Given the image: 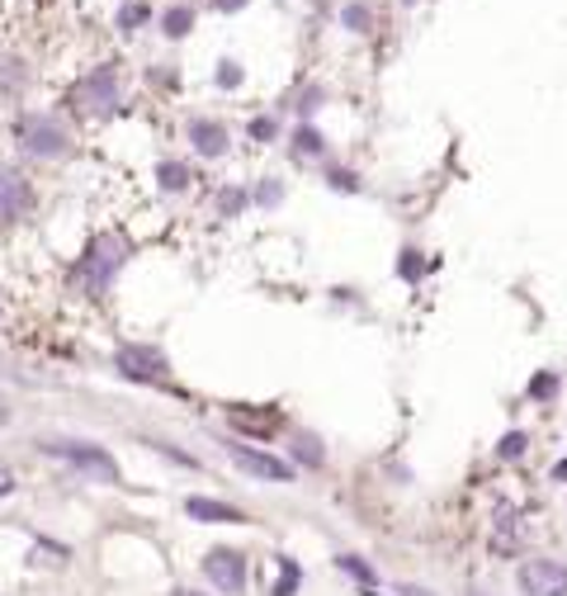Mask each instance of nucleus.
Returning <instances> with one entry per match:
<instances>
[{"label":"nucleus","instance_id":"1","mask_svg":"<svg viewBox=\"0 0 567 596\" xmlns=\"http://www.w3.org/2000/svg\"><path fill=\"white\" fill-rule=\"evenodd\" d=\"M43 450L57 454V460H67V464H76V468H81V474H90V478L109 483V488H119V464L109 460L100 445H86V441H43Z\"/></svg>","mask_w":567,"mask_h":596},{"label":"nucleus","instance_id":"2","mask_svg":"<svg viewBox=\"0 0 567 596\" xmlns=\"http://www.w3.org/2000/svg\"><path fill=\"white\" fill-rule=\"evenodd\" d=\"M14 137H20L24 152H34V156L67 152V129H62L53 114H20L14 119Z\"/></svg>","mask_w":567,"mask_h":596},{"label":"nucleus","instance_id":"3","mask_svg":"<svg viewBox=\"0 0 567 596\" xmlns=\"http://www.w3.org/2000/svg\"><path fill=\"white\" fill-rule=\"evenodd\" d=\"M123 265V242L119 238H94V246L81 256V265H76V279H81L86 289H109V279L119 275Z\"/></svg>","mask_w":567,"mask_h":596},{"label":"nucleus","instance_id":"4","mask_svg":"<svg viewBox=\"0 0 567 596\" xmlns=\"http://www.w3.org/2000/svg\"><path fill=\"white\" fill-rule=\"evenodd\" d=\"M520 596H567V569L558 559L520 563Z\"/></svg>","mask_w":567,"mask_h":596},{"label":"nucleus","instance_id":"5","mask_svg":"<svg viewBox=\"0 0 567 596\" xmlns=\"http://www.w3.org/2000/svg\"><path fill=\"white\" fill-rule=\"evenodd\" d=\"M203 577L227 596L246 592V554H236V549H209L203 554Z\"/></svg>","mask_w":567,"mask_h":596},{"label":"nucleus","instance_id":"6","mask_svg":"<svg viewBox=\"0 0 567 596\" xmlns=\"http://www.w3.org/2000/svg\"><path fill=\"white\" fill-rule=\"evenodd\" d=\"M227 454H232V464L242 468V474H251V478H265V483H289L293 478V464L289 460H275V454L251 450L242 441H227Z\"/></svg>","mask_w":567,"mask_h":596},{"label":"nucleus","instance_id":"7","mask_svg":"<svg viewBox=\"0 0 567 596\" xmlns=\"http://www.w3.org/2000/svg\"><path fill=\"white\" fill-rule=\"evenodd\" d=\"M119 374L123 379H142V384H156V379H166V355L162 351H152V346H123L119 351Z\"/></svg>","mask_w":567,"mask_h":596},{"label":"nucleus","instance_id":"8","mask_svg":"<svg viewBox=\"0 0 567 596\" xmlns=\"http://www.w3.org/2000/svg\"><path fill=\"white\" fill-rule=\"evenodd\" d=\"M114 104H119L114 71H94L90 81L76 90V109H81V114H104V109H114Z\"/></svg>","mask_w":567,"mask_h":596},{"label":"nucleus","instance_id":"9","mask_svg":"<svg viewBox=\"0 0 567 596\" xmlns=\"http://www.w3.org/2000/svg\"><path fill=\"white\" fill-rule=\"evenodd\" d=\"M29 209V185L20 170H5L0 166V223H14Z\"/></svg>","mask_w":567,"mask_h":596},{"label":"nucleus","instance_id":"10","mask_svg":"<svg viewBox=\"0 0 567 596\" xmlns=\"http://www.w3.org/2000/svg\"><path fill=\"white\" fill-rule=\"evenodd\" d=\"M185 511L194 516V521H209V526H242L246 521L236 507H227V501H209V497H189Z\"/></svg>","mask_w":567,"mask_h":596},{"label":"nucleus","instance_id":"11","mask_svg":"<svg viewBox=\"0 0 567 596\" xmlns=\"http://www.w3.org/2000/svg\"><path fill=\"white\" fill-rule=\"evenodd\" d=\"M189 143H194L203 156H223L227 152V129L223 123H209V119H194L189 123Z\"/></svg>","mask_w":567,"mask_h":596},{"label":"nucleus","instance_id":"12","mask_svg":"<svg viewBox=\"0 0 567 596\" xmlns=\"http://www.w3.org/2000/svg\"><path fill=\"white\" fill-rule=\"evenodd\" d=\"M293 454H298L303 464H312V468H318V464L326 460V450H322L318 441H312V435H298V441H293Z\"/></svg>","mask_w":567,"mask_h":596},{"label":"nucleus","instance_id":"13","mask_svg":"<svg viewBox=\"0 0 567 596\" xmlns=\"http://www.w3.org/2000/svg\"><path fill=\"white\" fill-rule=\"evenodd\" d=\"M156 176H162V190H185V185H189V170L180 162H166Z\"/></svg>","mask_w":567,"mask_h":596},{"label":"nucleus","instance_id":"14","mask_svg":"<svg viewBox=\"0 0 567 596\" xmlns=\"http://www.w3.org/2000/svg\"><path fill=\"white\" fill-rule=\"evenodd\" d=\"M189 24H194V10H170L166 14V34H189Z\"/></svg>","mask_w":567,"mask_h":596},{"label":"nucleus","instance_id":"15","mask_svg":"<svg viewBox=\"0 0 567 596\" xmlns=\"http://www.w3.org/2000/svg\"><path fill=\"white\" fill-rule=\"evenodd\" d=\"M142 20H147V5H123L119 10V29H123V34H133Z\"/></svg>","mask_w":567,"mask_h":596},{"label":"nucleus","instance_id":"16","mask_svg":"<svg viewBox=\"0 0 567 596\" xmlns=\"http://www.w3.org/2000/svg\"><path fill=\"white\" fill-rule=\"evenodd\" d=\"M336 563H341V569H345V573H355V577H365V583H374V569H369V563H359L355 554H341Z\"/></svg>","mask_w":567,"mask_h":596},{"label":"nucleus","instance_id":"17","mask_svg":"<svg viewBox=\"0 0 567 596\" xmlns=\"http://www.w3.org/2000/svg\"><path fill=\"white\" fill-rule=\"evenodd\" d=\"M293 587H298V563H284V577H279L275 596H293Z\"/></svg>","mask_w":567,"mask_h":596},{"label":"nucleus","instance_id":"18","mask_svg":"<svg viewBox=\"0 0 567 596\" xmlns=\"http://www.w3.org/2000/svg\"><path fill=\"white\" fill-rule=\"evenodd\" d=\"M554 388H558V379H554V374H540V379L530 384V394H534V398H548V394H554Z\"/></svg>","mask_w":567,"mask_h":596},{"label":"nucleus","instance_id":"19","mask_svg":"<svg viewBox=\"0 0 567 596\" xmlns=\"http://www.w3.org/2000/svg\"><path fill=\"white\" fill-rule=\"evenodd\" d=\"M501 454H507V460H515V454H525V435H507V441H501Z\"/></svg>","mask_w":567,"mask_h":596},{"label":"nucleus","instance_id":"20","mask_svg":"<svg viewBox=\"0 0 567 596\" xmlns=\"http://www.w3.org/2000/svg\"><path fill=\"white\" fill-rule=\"evenodd\" d=\"M345 24H351V29H365V24H369V14L351 5V10H345Z\"/></svg>","mask_w":567,"mask_h":596},{"label":"nucleus","instance_id":"21","mask_svg":"<svg viewBox=\"0 0 567 596\" xmlns=\"http://www.w3.org/2000/svg\"><path fill=\"white\" fill-rule=\"evenodd\" d=\"M10 493H14V474H10L5 464H0V497H10Z\"/></svg>","mask_w":567,"mask_h":596},{"label":"nucleus","instance_id":"22","mask_svg":"<svg viewBox=\"0 0 567 596\" xmlns=\"http://www.w3.org/2000/svg\"><path fill=\"white\" fill-rule=\"evenodd\" d=\"M398 596H435V592H425V587H412V583H402Z\"/></svg>","mask_w":567,"mask_h":596},{"label":"nucleus","instance_id":"23","mask_svg":"<svg viewBox=\"0 0 567 596\" xmlns=\"http://www.w3.org/2000/svg\"><path fill=\"white\" fill-rule=\"evenodd\" d=\"M170 596H199V592H185V587H180V592H170Z\"/></svg>","mask_w":567,"mask_h":596},{"label":"nucleus","instance_id":"24","mask_svg":"<svg viewBox=\"0 0 567 596\" xmlns=\"http://www.w3.org/2000/svg\"><path fill=\"white\" fill-rule=\"evenodd\" d=\"M472 596H482V592H472Z\"/></svg>","mask_w":567,"mask_h":596}]
</instances>
